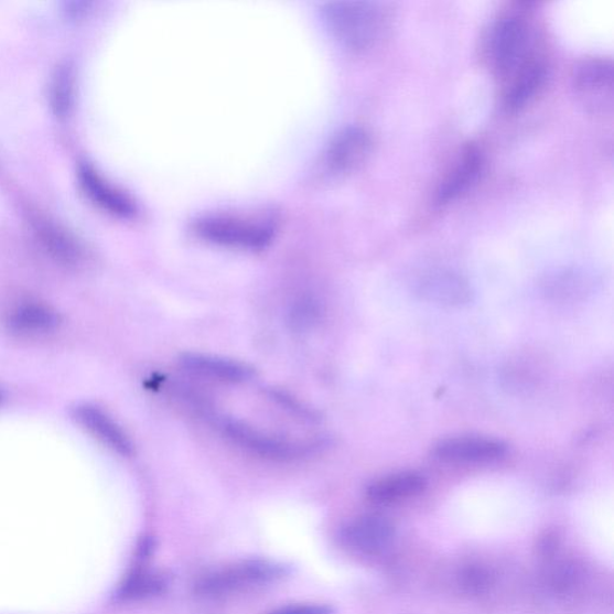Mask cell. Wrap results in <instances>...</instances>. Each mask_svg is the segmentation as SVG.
<instances>
[{
  "mask_svg": "<svg viewBox=\"0 0 614 614\" xmlns=\"http://www.w3.org/2000/svg\"><path fill=\"white\" fill-rule=\"evenodd\" d=\"M322 15L332 35L341 45L352 51H365L375 46L389 23L384 6L358 0L325 3Z\"/></svg>",
  "mask_w": 614,
  "mask_h": 614,
  "instance_id": "6da1fadb",
  "label": "cell"
},
{
  "mask_svg": "<svg viewBox=\"0 0 614 614\" xmlns=\"http://www.w3.org/2000/svg\"><path fill=\"white\" fill-rule=\"evenodd\" d=\"M197 237L220 247L263 250L274 239L277 220L271 215L211 214L193 225Z\"/></svg>",
  "mask_w": 614,
  "mask_h": 614,
  "instance_id": "7a4b0ae2",
  "label": "cell"
},
{
  "mask_svg": "<svg viewBox=\"0 0 614 614\" xmlns=\"http://www.w3.org/2000/svg\"><path fill=\"white\" fill-rule=\"evenodd\" d=\"M535 33L523 12H508L489 31L487 53L491 66L504 82L531 61L541 57Z\"/></svg>",
  "mask_w": 614,
  "mask_h": 614,
  "instance_id": "3957f363",
  "label": "cell"
},
{
  "mask_svg": "<svg viewBox=\"0 0 614 614\" xmlns=\"http://www.w3.org/2000/svg\"><path fill=\"white\" fill-rule=\"evenodd\" d=\"M217 427L231 443L258 457L289 462L302 459L310 453V445L279 439V437L267 434L238 420L218 419Z\"/></svg>",
  "mask_w": 614,
  "mask_h": 614,
  "instance_id": "277c9868",
  "label": "cell"
},
{
  "mask_svg": "<svg viewBox=\"0 0 614 614\" xmlns=\"http://www.w3.org/2000/svg\"><path fill=\"white\" fill-rule=\"evenodd\" d=\"M278 577V570L266 563L245 562L211 572L196 584L203 596H225L251 590Z\"/></svg>",
  "mask_w": 614,
  "mask_h": 614,
  "instance_id": "5b68a950",
  "label": "cell"
},
{
  "mask_svg": "<svg viewBox=\"0 0 614 614\" xmlns=\"http://www.w3.org/2000/svg\"><path fill=\"white\" fill-rule=\"evenodd\" d=\"M371 150L370 132L360 127H348L341 130L327 146L324 168L334 175L354 172L370 157Z\"/></svg>",
  "mask_w": 614,
  "mask_h": 614,
  "instance_id": "8992f818",
  "label": "cell"
},
{
  "mask_svg": "<svg viewBox=\"0 0 614 614\" xmlns=\"http://www.w3.org/2000/svg\"><path fill=\"white\" fill-rule=\"evenodd\" d=\"M506 443L486 437L460 435L435 444L433 454L437 459L453 463H484L498 461L506 456Z\"/></svg>",
  "mask_w": 614,
  "mask_h": 614,
  "instance_id": "52a82bcc",
  "label": "cell"
},
{
  "mask_svg": "<svg viewBox=\"0 0 614 614\" xmlns=\"http://www.w3.org/2000/svg\"><path fill=\"white\" fill-rule=\"evenodd\" d=\"M78 179L87 196L107 213L122 218L138 215V204L125 191L107 182L91 166L82 165Z\"/></svg>",
  "mask_w": 614,
  "mask_h": 614,
  "instance_id": "ba28073f",
  "label": "cell"
},
{
  "mask_svg": "<svg viewBox=\"0 0 614 614\" xmlns=\"http://www.w3.org/2000/svg\"><path fill=\"white\" fill-rule=\"evenodd\" d=\"M484 168V155L480 147L468 144L462 150L455 165L446 173L439 190L437 202L448 204L457 200L480 180Z\"/></svg>",
  "mask_w": 614,
  "mask_h": 614,
  "instance_id": "9c48e42d",
  "label": "cell"
},
{
  "mask_svg": "<svg viewBox=\"0 0 614 614\" xmlns=\"http://www.w3.org/2000/svg\"><path fill=\"white\" fill-rule=\"evenodd\" d=\"M548 77V64L543 56L531 61L523 69L504 82L503 105L507 111H520L536 98Z\"/></svg>",
  "mask_w": 614,
  "mask_h": 614,
  "instance_id": "30bf717a",
  "label": "cell"
},
{
  "mask_svg": "<svg viewBox=\"0 0 614 614\" xmlns=\"http://www.w3.org/2000/svg\"><path fill=\"white\" fill-rule=\"evenodd\" d=\"M180 364L191 375L224 384H244L255 375L248 365L208 354L186 353L180 358Z\"/></svg>",
  "mask_w": 614,
  "mask_h": 614,
  "instance_id": "8fae6325",
  "label": "cell"
},
{
  "mask_svg": "<svg viewBox=\"0 0 614 614\" xmlns=\"http://www.w3.org/2000/svg\"><path fill=\"white\" fill-rule=\"evenodd\" d=\"M74 417L82 427L119 455L133 454V444L129 435L103 409L91 405H79L74 409Z\"/></svg>",
  "mask_w": 614,
  "mask_h": 614,
  "instance_id": "7c38bea8",
  "label": "cell"
},
{
  "mask_svg": "<svg viewBox=\"0 0 614 614\" xmlns=\"http://www.w3.org/2000/svg\"><path fill=\"white\" fill-rule=\"evenodd\" d=\"M394 530L385 517L363 516L349 524L343 534L347 548L366 554L377 553L386 549Z\"/></svg>",
  "mask_w": 614,
  "mask_h": 614,
  "instance_id": "4fadbf2b",
  "label": "cell"
},
{
  "mask_svg": "<svg viewBox=\"0 0 614 614\" xmlns=\"http://www.w3.org/2000/svg\"><path fill=\"white\" fill-rule=\"evenodd\" d=\"M577 90L589 103L604 105L612 99L613 66L606 60H589L577 67L574 77Z\"/></svg>",
  "mask_w": 614,
  "mask_h": 614,
  "instance_id": "5bb4252c",
  "label": "cell"
},
{
  "mask_svg": "<svg viewBox=\"0 0 614 614\" xmlns=\"http://www.w3.org/2000/svg\"><path fill=\"white\" fill-rule=\"evenodd\" d=\"M61 324L60 313L52 306L26 302L12 309L8 325L13 333L20 335H46L57 330Z\"/></svg>",
  "mask_w": 614,
  "mask_h": 614,
  "instance_id": "9a60e30c",
  "label": "cell"
},
{
  "mask_svg": "<svg viewBox=\"0 0 614 614\" xmlns=\"http://www.w3.org/2000/svg\"><path fill=\"white\" fill-rule=\"evenodd\" d=\"M35 234L41 247L54 261L66 267H76L84 261L85 251L82 245L60 226L47 220L39 222Z\"/></svg>",
  "mask_w": 614,
  "mask_h": 614,
  "instance_id": "2e32d148",
  "label": "cell"
},
{
  "mask_svg": "<svg viewBox=\"0 0 614 614\" xmlns=\"http://www.w3.org/2000/svg\"><path fill=\"white\" fill-rule=\"evenodd\" d=\"M427 487V480L417 472L391 474L375 482L367 489V497L377 504L398 503L412 498Z\"/></svg>",
  "mask_w": 614,
  "mask_h": 614,
  "instance_id": "e0dca14e",
  "label": "cell"
},
{
  "mask_svg": "<svg viewBox=\"0 0 614 614\" xmlns=\"http://www.w3.org/2000/svg\"><path fill=\"white\" fill-rule=\"evenodd\" d=\"M421 292L432 302L446 305H461L470 300L466 283L453 277L432 278L422 284Z\"/></svg>",
  "mask_w": 614,
  "mask_h": 614,
  "instance_id": "ac0fdd59",
  "label": "cell"
},
{
  "mask_svg": "<svg viewBox=\"0 0 614 614\" xmlns=\"http://www.w3.org/2000/svg\"><path fill=\"white\" fill-rule=\"evenodd\" d=\"M165 583L157 577L150 574H139L129 580L122 589V596L129 599L143 597L160 593Z\"/></svg>",
  "mask_w": 614,
  "mask_h": 614,
  "instance_id": "d6986e66",
  "label": "cell"
},
{
  "mask_svg": "<svg viewBox=\"0 0 614 614\" xmlns=\"http://www.w3.org/2000/svg\"><path fill=\"white\" fill-rule=\"evenodd\" d=\"M72 89V73L66 67H62L54 78L52 91L53 105L61 115H64L71 106Z\"/></svg>",
  "mask_w": 614,
  "mask_h": 614,
  "instance_id": "ffe728a7",
  "label": "cell"
},
{
  "mask_svg": "<svg viewBox=\"0 0 614 614\" xmlns=\"http://www.w3.org/2000/svg\"><path fill=\"white\" fill-rule=\"evenodd\" d=\"M269 614H332L331 608L316 604H300L284 606Z\"/></svg>",
  "mask_w": 614,
  "mask_h": 614,
  "instance_id": "44dd1931",
  "label": "cell"
},
{
  "mask_svg": "<svg viewBox=\"0 0 614 614\" xmlns=\"http://www.w3.org/2000/svg\"><path fill=\"white\" fill-rule=\"evenodd\" d=\"M2 400H3V392L0 391V402H2Z\"/></svg>",
  "mask_w": 614,
  "mask_h": 614,
  "instance_id": "7402d4cb",
  "label": "cell"
}]
</instances>
